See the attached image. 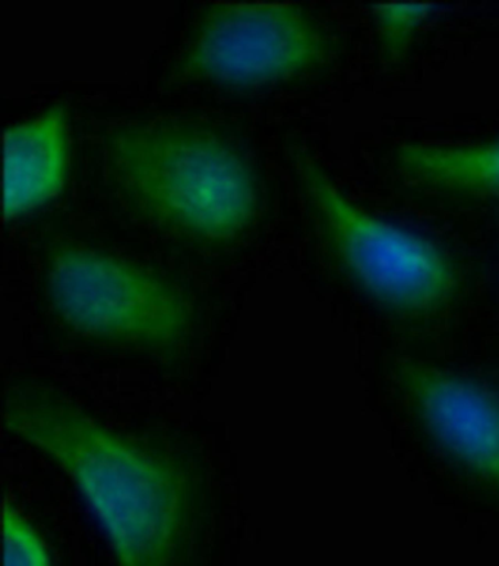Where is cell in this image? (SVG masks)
Returning <instances> with one entry per match:
<instances>
[{
  "label": "cell",
  "instance_id": "8",
  "mask_svg": "<svg viewBox=\"0 0 499 566\" xmlns=\"http://www.w3.org/2000/svg\"><path fill=\"white\" fill-rule=\"evenodd\" d=\"M400 169L417 182L476 195H499V142L482 146H406Z\"/></svg>",
  "mask_w": 499,
  "mask_h": 566
},
{
  "label": "cell",
  "instance_id": "1",
  "mask_svg": "<svg viewBox=\"0 0 499 566\" xmlns=\"http://www.w3.org/2000/svg\"><path fill=\"white\" fill-rule=\"evenodd\" d=\"M4 423L70 475L120 566L169 565L185 511L170 467L67 403L40 395L9 398Z\"/></svg>",
  "mask_w": 499,
  "mask_h": 566
},
{
  "label": "cell",
  "instance_id": "9",
  "mask_svg": "<svg viewBox=\"0 0 499 566\" xmlns=\"http://www.w3.org/2000/svg\"><path fill=\"white\" fill-rule=\"evenodd\" d=\"M435 4L425 2L381 3L374 8V18L380 38L386 51L402 52L413 34L431 15Z\"/></svg>",
  "mask_w": 499,
  "mask_h": 566
},
{
  "label": "cell",
  "instance_id": "6",
  "mask_svg": "<svg viewBox=\"0 0 499 566\" xmlns=\"http://www.w3.org/2000/svg\"><path fill=\"white\" fill-rule=\"evenodd\" d=\"M417 415L431 436L484 478L499 484V402L482 386L431 367L406 371Z\"/></svg>",
  "mask_w": 499,
  "mask_h": 566
},
{
  "label": "cell",
  "instance_id": "2",
  "mask_svg": "<svg viewBox=\"0 0 499 566\" xmlns=\"http://www.w3.org/2000/svg\"><path fill=\"white\" fill-rule=\"evenodd\" d=\"M120 179L144 208L195 237L236 235L255 210L248 170L205 134L134 133L114 144Z\"/></svg>",
  "mask_w": 499,
  "mask_h": 566
},
{
  "label": "cell",
  "instance_id": "3",
  "mask_svg": "<svg viewBox=\"0 0 499 566\" xmlns=\"http://www.w3.org/2000/svg\"><path fill=\"white\" fill-rule=\"evenodd\" d=\"M308 188L340 259L371 295L404 314L428 313L449 298L456 276L437 247L363 212L318 170Z\"/></svg>",
  "mask_w": 499,
  "mask_h": 566
},
{
  "label": "cell",
  "instance_id": "7",
  "mask_svg": "<svg viewBox=\"0 0 499 566\" xmlns=\"http://www.w3.org/2000/svg\"><path fill=\"white\" fill-rule=\"evenodd\" d=\"M66 172V134L53 111L3 136V218L13 219L61 191Z\"/></svg>",
  "mask_w": 499,
  "mask_h": 566
},
{
  "label": "cell",
  "instance_id": "10",
  "mask_svg": "<svg viewBox=\"0 0 499 566\" xmlns=\"http://www.w3.org/2000/svg\"><path fill=\"white\" fill-rule=\"evenodd\" d=\"M4 566H49L42 543L15 511L3 507Z\"/></svg>",
  "mask_w": 499,
  "mask_h": 566
},
{
  "label": "cell",
  "instance_id": "5",
  "mask_svg": "<svg viewBox=\"0 0 499 566\" xmlns=\"http://www.w3.org/2000/svg\"><path fill=\"white\" fill-rule=\"evenodd\" d=\"M323 51L321 34L294 4L229 3L205 18L189 62L222 83L259 84L309 69Z\"/></svg>",
  "mask_w": 499,
  "mask_h": 566
},
{
  "label": "cell",
  "instance_id": "4",
  "mask_svg": "<svg viewBox=\"0 0 499 566\" xmlns=\"http://www.w3.org/2000/svg\"><path fill=\"white\" fill-rule=\"evenodd\" d=\"M49 291L63 321L96 338L163 345L179 338L188 325L185 305L168 285L92 251L56 255Z\"/></svg>",
  "mask_w": 499,
  "mask_h": 566
}]
</instances>
